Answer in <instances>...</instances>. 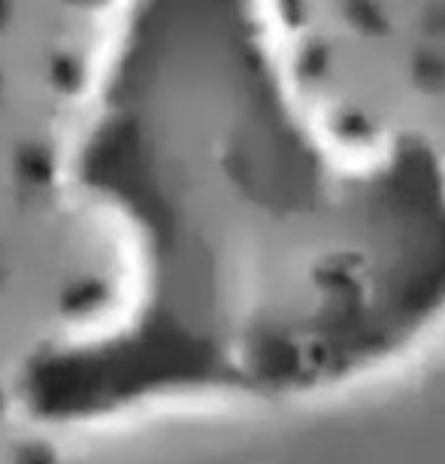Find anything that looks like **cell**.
<instances>
[{
	"label": "cell",
	"instance_id": "cell-1",
	"mask_svg": "<svg viewBox=\"0 0 445 464\" xmlns=\"http://www.w3.org/2000/svg\"><path fill=\"white\" fill-rule=\"evenodd\" d=\"M206 76L164 140L103 128L82 179L121 216L109 297L24 358L55 437L285 401L391 367L445 322V159L348 137L303 89L282 0H200Z\"/></svg>",
	"mask_w": 445,
	"mask_h": 464
}]
</instances>
